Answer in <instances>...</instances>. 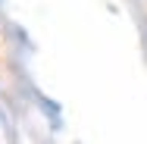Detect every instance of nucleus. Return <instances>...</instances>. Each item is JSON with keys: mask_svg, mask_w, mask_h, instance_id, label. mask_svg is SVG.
Masks as SVG:
<instances>
[]
</instances>
